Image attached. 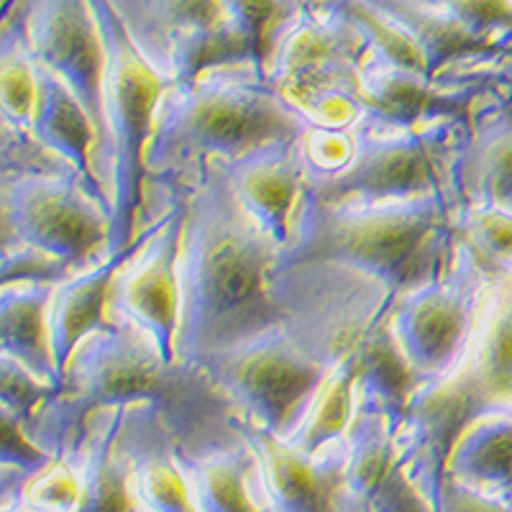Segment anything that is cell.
<instances>
[{"label":"cell","instance_id":"obj_32","mask_svg":"<svg viewBox=\"0 0 512 512\" xmlns=\"http://www.w3.org/2000/svg\"><path fill=\"white\" fill-rule=\"evenodd\" d=\"M0 254H3V274H0L3 285H11V282H62L64 277L77 272L70 264L59 262L54 256L24 244H0Z\"/></svg>","mask_w":512,"mask_h":512},{"label":"cell","instance_id":"obj_25","mask_svg":"<svg viewBox=\"0 0 512 512\" xmlns=\"http://www.w3.org/2000/svg\"><path fill=\"white\" fill-rule=\"evenodd\" d=\"M36 70H39V98H36L31 134L100 187L93 172L95 146H98L93 118L62 77L49 72L39 62H36Z\"/></svg>","mask_w":512,"mask_h":512},{"label":"cell","instance_id":"obj_36","mask_svg":"<svg viewBox=\"0 0 512 512\" xmlns=\"http://www.w3.org/2000/svg\"><path fill=\"white\" fill-rule=\"evenodd\" d=\"M338 512H359L354 507V502L349 500V495H346V489H344V500H341V510H338Z\"/></svg>","mask_w":512,"mask_h":512},{"label":"cell","instance_id":"obj_28","mask_svg":"<svg viewBox=\"0 0 512 512\" xmlns=\"http://www.w3.org/2000/svg\"><path fill=\"white\" fill-rule=\"evenodd\" d=\"M456 236L464 241L489 277L512 269V213L484 205H459L454 216Z\"/></svg>","mask_w":512,"mask_h":512},{"label":"cell","instance_id":"obj_2","mask_svg":"<svg viewBox=\"0 0 512 512\" xmlns=\"http://www.w3.org/2000/svg\"><path fill=\"white\" fill-rule=\"evenodd\" d=\"M128 405H154L167 420L177 451L228 436L241 418L239 405L205 369L167 361L149 333L126 318H108V326L75 349L62 390L41 402L24 425L54 459H70L95 410Z\"/></svg>","mask_w":512,"mask_h":512},{"label":"cell","instance_id":"obj_31","mask_svg":"<svg viewBox=\"0 0 512 512\" xmlns=\"http://www.w3.org/2000/svg\"><path fill=\"white\" fill-rule=\"evenodd\" d=\"M54 392L57 390L52 384L41 382L24 364L0 356V410L29 420L41 402H47Z\"/></svg>","mask_w":512,"mask_h":512},{"label":"cell","instance_id":"obj_5","mask_svg":"<svg viewBox=\"0 0 512 512\" xmlns=\"http://www.w3.org/2000/svg\"><path fill=\"white\" fill-rule=\"evenodd\" d=\"M451 195L402 203L328 205L303 190L290 223L280 269L341 264L377 280L392 297L431 280L456 246Z\"/></svg>","mask_w":512,"mask_h":512},{"label":"cell","instance_id":"obj_38","mask_svg":"<svg viewBox=\"0 0 512 512\" xmlns=\"http://www.w3.org/2000/svg\"><path fill=\"white\" fill-rule=\"evenodd\" d=\"M141 512H149V510H144V507H141Z\"/></svg>","mask_w":512,"mask_h":512},{"label":"cell","instance_id":"obj_22","mask_svg":"<svg viewBox=\"0 0 512 512\" xmlns=\"http://www.w3.org/2000/svg\"><path fill=\"white\" fill-rule=\"evenodd\" d=\"M128 251L108 254L100 262L82 267L54 285L49 303V338L57 369L64 379V369L70 364L77 346L108 326V295L118 267Z\"/></svg>","mask_w":512,"mask_h":512},{"label":"cell","instance_id":"obj_9","mask_svg":"<svg viewBox=\"0 0 512 512\" xmlns=\"http://www.w3.org/2000/svg\"><path fill=\"white\" fill-rule=\"evenodd\" d=\"M185 218L187 185L146 182L139 231L108 295V318H126L149 333L167 361H177Z\"/></svg>","mask_w":512,"mask_h":512},{"label":"cell","instance_id":"obj_27","mask_svg":"<svg viewBox=\"0 0 512 512\" xmlns=\"http://www.w3.org/2000/svg\"><path fill=\"white\" fill-rule=\"evenodd\" d=\"M39 98V70L24 36L13 26L0 34V121L31 128Z\"/></svg>","mask_w":512,"mask_h":512},{"label":"cell","instance_id":"obj_19","mask_svg":"<svg viewBox=\"0 0 512 512\" xmlns=\"http://www.w3.org/2000/svg\"><path fill=\"white\" fill-rule=\"evenodd\" d=\"M198 512H272L259 461L236 431L192 451H177Z\"/></svg>","mask_w":512,"mask_h":512},{"label":"cell","instance_id":"obj_34","mask_svg":"<svg viewBox=\"0 0 512 512\" xmlns=\"http://www.w3.org/2000/svg\"><path fill=\"white\" fill-rule=\"evenodd\" d=\"M111 6L116 8L118 16L123 18V24L128 26L131 36H134L141 26V16H144L146 0H111Z\"/></svg>","mask_w":512,"mask_h":512},{"label":"cell","instance_id":"obj_30","mask_svg":"<svg viewBox=\"0 0 512 512\" xmlns=\"http://www.w3.org/2000/svg\"><path fill=\"white\" fill-rule=\"evenodd\" d=\"M80 472L72 459H57L34 477L24 492V505L34 512H75L80 505Z\"/></svg>","mask_w":512,"mask_h":512},{"label":"cell","instance_id":"obj_20","mask_svg":"<svg viewBox=\"0 0 512 512\" xmlns=\"http://www.w3.org/2000/svg\"><path fill=\"white\" fill-rule=\"evenodd\" d=\"M459 369L474 410L512 408V269L489 282Z\"/></svg>","mask_w":512,"mask_h":512},{"label":"cell","instance_id":"obj_16","mask_svg":"<svg viewBox=\"0 0 512 512\" xmlns=\"http://www.w3.org/2000/svg\"><path fill=\"white\" fill-rule=\"evenodd\" d=\"M459 205L512 213V93L487 85L469 111V136L454 164Z\"/></svg>","mask_w":512,"mask_h":512},{"label":"cell","instance_id":"obj_15","mask_svg":"<svg viewBox=\"0 0 512 512\" xmlns=\"http://www.w3.org/2000/svg\"><path fill=\"white\" fill-rule=\"evenodd\" d=\"M239 431L259 461L272 512H338L346 489V438L326 454L305 456L246 415Z\"/></svg>","mask_w":512,"mask_h":512},{"label":"cell","instance_id":"obj_21","mask_svg":"<svg viewBox=\"0 0 512 512\" xmlns=\"http://www.w3.org/2000/svg\"><path fill=\"white\" fill-rule=\"evenodd\" d=\"M123 408L95 410L70 456L80 472L82 495L75 512H141L131 464L121 446Z\"/></svg>","mask_w":512,"mask_h":512},{"label":"cell","instance_id":"obj_11","mask_svg":"<svg viewBox=\"0 0 512 512\" xmlns=\"http://www.w3.org/2000/svg\"><path fill=\"white\" fill-rule=\"evenodd\" d=\"M489 277L461 239L431 280L390 300L387 326L418 384L454 372L472 344Z\"/></svg>","mask_w":512,"mask_h":512},{"label":"cell","instance_id":"obj_17","mask_svg":"<svg viewBox=\"0 0 512 512\" xmlns=\"http://www.w3.org/2000/svg\"><path fill=\"white\" fill-rule=\"evenodd\" d=\"M221 162V159H218ZM233 195L264 231L285 249L290 223L305 190V167L297 139L272 141L221 162Z\"/></svg>","mask_w":512,"mask_h":512},{"label":"cell","instance_id":"obj_4","mask_svg":"<svg viewBox=\"0 0 512 512\" xmlns=\"http://www.w3.org/2000/svg\"><path fill=\"white\" fill-rule=\"evenodd\" d=\"M313 123L264 77L259 62L218 64L164 90L146 144V182L185 185L210 159H236Z\"/></svg>","mask_w":512,"mask_h":512},{"label":"cell","instance_id":"obj_8","mask_svg":"<svg viewBox=\"0 0 512 512\" xmlns=\"http://www.w3.org/2000/svg\"><path fill=\"white\" fill-rule=\"evenodd\" d=\"M354 159L331 180L305 182V192L328 205L402 203L454 195V164L469 136L466 118L402 123L364 116L356 123Z\"/></svg>","mask_w":512,"mask_h":512},{"label":"cell","instance_id":"obj_37","mask_svg":"<svg viewBox=\"0 0 512 512\" xmlns=\"http://www.w3.org/2000/svg\"><path fill=\"white\" fill-rule=\"evenodd\" d=\"M287 3H295V6H313V3H320V0H287Z\"/></svg>","mask_w":512,"mask_h":512},{"label":"cell","instance_id":"obj_33","mask_svg":"<svg viewBox=\"0 0 512 512\" xmlns=\"http://www.w3.org/2000/svg\"><path fill=\"white\" fill-rule=\"evenodd\" d=\"M446 512H512V505L461 487L454 479H446Z\"/></svg>","mask_w":512,"mask_h":512},{"label":"cell","instance_id":"obj_13","mask_svg":"<svg viewBox=\"0 0 512 512\" xmlns=\"http://www.w3.org/2000/svg\"><path fill=\"white\" fill-rule=\"evenodd\" d=\"M3 26L18 29L31 57L70 85L100 136L103 39L90 0H3Z\"/></svg>","mask_w":512,"mask_h":512},{"label":"cell","instance_id":"obj_29","mask_svg":"<svg viewBox=\"0 0 512 512\" xmlns=\"http://www.w3.org/2000/svg\"><path fill=\"white\" fill-rule=\"evenodd\" d=\"M359 123V121H356ZM354 126H310L297 139V152L303 159L305 182L331 180L338 172H344L354 159L359 136Z\"/></svg>","mask_w":512,"mask_h":512},{"label":"cell","instance_id":"obj_10","mask_svg":"<svg viewBox=\"0 0 512 512\" xmlns=\"http://www.w3.org/2000/svg\"><path fill=\"white\" fill-rule=\"evenodd\" d=\"M111 205L80 175H0V244H24L72 269L111 254Z\"/></svg>","mask_w":512,"mask_h":512},{"label":"cell","instance_id":"obj_35","mask_svg":"<svg viewBox=\"0 0 512 512\" xmlns=\"http://www.w3.org/2000/svg\"><path fill=\"white\" fill-rule=\"evenodd\" d=\"M0 512H34L24 505V502H16V505H0Z\"/></svg>","mask_w":512,"mask_h":512},{"label":"cell","instance_id":"obj_24","mask_svg":"<svg viewBox=\"0 0 512 512\" xmlns=\"http://www.w3.org/2000/svg\"><path fill=\"white\" fill-rule=\"evenodd\" d=\"M57 282H11L0 287V356L24 364L41 382L62 390L49 338V303Z\"/></svg>","mask_w":512,"mask_h":512},{"label":"cell","instance_id":"obj_23","mask_svg":"<svg viewBox=\"0 0 512 512\" xmlns=\"http://www.w3.org/2000/svg\"><path fill=\"white\" fill-rule=\"evenodd\" d=\"M448 479L512 505V408H482L466 420L448 456Z\"/></svg>","mask_w":512,"mask_h":512},{"label":"cell","instance_id":"obj_18","mask_svg":"<svg viewBox=\"0 0 512 512\" xmlns=\"http://www.w3.org/2000/svg\"><path fill=\"white\" fill-rule=\"evenodd\" d=\"M121 446L131 464L134 492L149 512H198L185 472L177 461V441L154 405L123 408Z\"/></svg>","mask_w":512,"mask_h":512},{"label":"cell","instance_id":"obj_3","mask_svg":"<svg viewBox=\"0 0 512 512\" xmlns=\"http://www.w3.org/2000/svg\"><path fill=\"white\" fill-rule=\"evenodd\" d=\"M390 300L377 280L356 272L310 308L210 356L203 369L241 415L287 441L315 390L387 313Z\"/></svg>","mask_w":512,"mask_h":512},{"label":"cell","instance_id":"obj_26","mask_svg":"<svg viewBox=\"0 0 512 512\" xmlns=\"http://www.w3.org/2000/svg\"><path fill=\"white\" fill-rule=\"evenodd\" d=\"M359 346V344H356ZM356 346L336 369L320 384L305 405L303 415L292 428L290 443L305 456L326 454L328 448L344 441L356 415V382H359V359Z\"/></svg>","mask_w":512,"mask_h":512},{"label":"cell","instance_id":"obj_12","mask_svg":"<svg viewBox=\"0 0 512 512\" xmlns=\"http://www.w3.org/2000/svg\"><path fill=\"white\" fill-rule=\"evenodd\" d=\"M264 0H146L136 47L172 82L262 59Z\"/></svg>","mask_w":512,"mask_h":512},{"label":"cell","instance_id":"obj_1","mask_svg":"<svg viewBox=\"0 0 512 512\" xmlns=\"http://www.w3.org/2000/svg\"><path fill=\"white\" fill-rule=\"evenodd\" d=\"M185 185L177 361L203 369L218 351L310 308L359 272L328 262L280 269L282 246L233 195L218 159Z\"/></svg>","mask_w":512,"mask_h":512},{"label":"cell","instance_id":"obj_6","mask_svg":"<svg viewBox=\"0 0 512 512\" xmlns=\"http://www.w3.org/2000/svg\"><path fill=\"white\" fill-rule=\"evenodd\" d=\"M103 39L100 136L93 172L111 205V254L131 249L144 205V152L169 80L136 47L111 0H90Z\"/></svg>","mask_w":512,"mask_h":512},{"label":"cell","instance_id":"obj_7","mask_svg":"<svg viewBox=\"0 0 512 512\" xmlns=\"http://www.w3.org/2000/svg\"><path fill=\"white\" fill-rule=\"evenodd\" d=\"M369 39L333 3L290 6L262 41V72L313 126H354L361 116L359 70Z\"/></svg>","mask_w":512,"mask_h":512},{"label":"cell","instance_id":"obj_14","mask_svg":"<svg viewBox=\"0 0 512 512\" xmlns=\"http://www.w3.org/2000/svg\"><path fill=\"white\" fill-rule=\"evenodd\" d=\"M402 413L356 397L346 433V495L359 512H433L400 448Z\"/></svg>","mask_w":512,"mask_h":512}]
</instances>
